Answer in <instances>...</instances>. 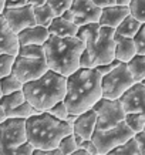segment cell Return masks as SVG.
Returning a JSON list of instances; mask_svg holds the SVG:
<instances>
[{"instance_id": "28", "label": "cell", "mask_w": 145, "mask_h": 155, "mask_svg": "<svg viewBox=\"0 0 145 155\" xmlns=\"http://www.w3.org/2000/svg\"><path fill=\"white\" fill-rule=\"evenodd\" d=\"M105 155H141V152H140V150H138L137 141L134 140V137H132V138H130L127 142L118 145L117 148L111 150Z\"/></svg>"}, {"instance_id": "25", "label": "cell", "mask_w": 145, "mask_h": 155, "mask_svg": "<svg viewBox=\"0 0 145 155\" xmlns=\"http://www.w3.org/2000/svg\"><path fill=\"white\" fill-rule=\"evenodd\" d=\"M21 88H23V83L17 80L12 73L0 78V91H2V95L10 94V93H14V91H19V90H21Z\"/></svg>"}, {"instance_id": "48", "label": "cell", "mask_w": 145, "mask_h": 155, "mask_svg": "<svg viewBox=\"0 0 145 155\" xmlns=\"http://www.w3.org/2000/svg\"><path fill=\"white\" fill-rule=\"evenodd\" d=\"M0 97H2V91H0Z\"/></svg>"}, {"instance_id": "19", "label": "cell", "mask_w": 145, "mask_h": 155, "mask_svg": "<svg viewBox=\"0 0 145 155\" xmlns=\"http://www.w3.org/2000/svg\"><path fill=\"white\" fill-rule=\"evenodd\" d=\"M48 33L57 37H74L77 34L78 26L73 21H68L61 16H56L48 24Z\"/></svg>"}, {"instance_id": "14", "label": "cell", "mask_w": 145, "mask_h": 155, "mask_svg": "<svg viewBox=\"0 0 145 155\" xmlns=\"http://www.w3.org/2000/svg\"><path fill=\"white\" fill-rule=\"evenodd\" d=\"M97 124V113L90 108L84 113L78 114L73 122V134L80 135L83 140H91Z\"/></svg>"}, {"instance_id": "18", "label": "cell", "mask_w": 145, "mask_h": 155, "mask_svg": "<svg viewBox=\"0 0 145 155\" xmlns=\"http://www.w3.org/2000/svg\"><path fill=\"white\" fill-rule=\"evenodd\" d=\"M114 40H115V50H114L115 58L121 63H128L137 54L134 40L131 37H124L118 34H114Z\"/></svg>"}, {"instance_id": "17", "label": "cell", "mask_w": 145, "mask_h": 155, "mask_svg": "<svg viewBox=\"0 0 145 155\" xmlns=\"http://www.w3.org/2000/svg\"><path fill=\"white\" fill-rule=\"evenodd\" d=\"M128 14H130L128 6H120V5L108 6V7L101 9L98 24L100 26H107V27L117 28V26L125 19Z\"/></svg>"}, {"instance_id": "23", "label": "cell", "mask_w": 145, "mask_h": 155, "mask_svg": "<svg viewBox=\"0 0 145 155\" xmlns=\"http://www.w3.org/2000/svg\"><path fill=\"white\" fill-rule=\"evenodd\" d=\"M34 114H37V111L33 108V105L28 103L27 100L23 101L21 104H19L17 107H14L13 110H10L6 113V117L7 118H23V120H27L28 117H31Z\"/></svg>"}, {"instance_id": "31", "label": "cell", "mask_w": 145, "mask_h": 155, "mask_svg": "<svg viewBox=\"0 0 145 155\" xmlns=\"http://www.w3.org/2000/svg\"><path fill=\"white\" fill-rule=\"evenodd\" d=\"M46 113H48L50 115H53L54 118H57V120H61V121H66L67 117H68V114H70L63 100L58 101V103H56L50 110H48V111H46Z\"/></svg>"}, {"instance_id": "13", "label": "cell", "mask_w": 145, "mask_h": 155, "mask_svg": "<svg viewBox=\"0 0 145 155\" xmlns=\"http://www.w3.org/2000/svg\"><path fill=\"white\" fill-rule=\"evenodd\" d=\"M73 20L77 26L87 23H98L101 9L93 3V0H73L70 6Z\"/></svg>"}, {"instance_id": "6", "label": "cell", "mask_w": 145, "mask_h": 155, "mask_svg": "<svg viewBox=\"0 0 145 155\" xmlns=\"http://www.w3.org/2000/svg\"><path fill=\"white\" fill-rule=\"evenodd\" d=\"M33 150L27 142L26 120L6 118L0 124V155H31Z\"/></svg>"}, {"instance_id": "41", "label": "cell", "mask_w": 145, "mask_h": 155, "mask_svg": "<svg viewBox=\"0 0 145 155\" xmlns=\"http://www.w3.org/2000/svg\"><path fill=\"white\" fill-rule=\"evenodd\" d=\"M54 150H33L31 155H53Z\"/></svg>"}, {"instance_id": "4", "label": "cell", "mask_w": 145, "mask_h": 155, "mask_svg": "<svg viewBox=\"0 0 145 155\" xmlns=\"http://www.w3.org/2000/svg\"><path fill=\"white\" fill-rule=\"evenodd\" d=\"M43 47L47 67L64 77H68L78 68V58L85 46L77 36L57 37L50 34Z\"/></svg>"}, {"instance_id": "30", "label": "cell", "mask_w": 145, "mask_h": 155, "mask_svg": "<svg viewBox=\"0 0 145 155\" xmlns=\"http://www.w3.org/2000/svg\"><path fill=\"white\" fill-rule=\"evenodd\" d=\"M57 148L61 151L63 155H68V154H71V152H74L75 150H78V145H77V142H75V140H74L73 132L68 134V135L63 137L60 140V142H58Z\"/></svg>"}, {"instance_id": "34", "label": "cell", "mask_w": 145, "mask_h": 155, "mask_svg": "<svg viewBox=\"0 0 145 155\" xmlns=\"http://www.w3.org/2000/svg\"><path fill=\"white\" fill-rule=\"evenodd\" d=\"M132 40H134V44H135L137 54H145V26L144 24L141 26L140 30L135 33Z\"/></svg>"}, {"instance_id": "43", "label": "cell", "mask_w": 145, "mask_h": 155, "mask_svg": "<svg viewBox=\"0 0 145 155\" xmlns=\"http://www.w3.org/2000/svg\"><path fill=\"white\" fill-rule=\"evenodd\" d=\"M68 155H90L87 151H84V150H81V148H78V150H75L74 152H71V154H68Z\"/></svg>"}, {"instance_id": "21", "label": "cell", "mask_w": 145, "mask_h": 155, "mask_svg": "<svg viewBox=\"0 0 145 155\" xmlns=\"http://www.w3.org/2000/svg\"><path fill=\"white\" fill-rule=\"evenodd\" d=\"M141 26H142V23H140L135 17H132L131 14H128L125 19L122 20L121 23L117 26V28H115V34L132 38L134 36H135L137 31L140 30Z\"/></svg>"}, {"instance_id": "5", "label": "cell", "mask_w": 145, "mask_h": 155, "mask_svg": "<svg viewBox=\"0 0 145 155\" xmlns=\"http://www.w3.org/2000/svg\"><path fill=\"white\" fill-rule=\"evenodd\" d=\"M115 28L100 26L98 23H87L78 26L77 37L83 40L85 51H88L94 61V66L107 64L115 58V40H114Z\"/></svg>"}, {"instance_id": "9", "label": "cell", "mask_w": 145, "mask_h": 155, "mask_svg": "<svg viewBox=\"0 0 145 155\" xmlns=\"http://www.w3.org/2000/svg\"><path fill=\"white\" fill-rule=\"evenodd\" d=\"M93 110L97 113V124L94 131H104L115 127L124 121L125 113L121 107L120 100L101 98L93 105Z\"/></svg>"}, {"instance_id": "16", "label": "cell", "mask_w": 145, "mask_h": 155, "mask_svg": "<svg viewBox=\"0 0 145 155\" xmlns=\"http://www.w3.org/2000/svg\"><path fill=\"white\" fill-rule=\"evenodd\" d=\"M19 51V41H17V34L9 27V24L0 14V54H13L16 56Z\"/></svg>"}, {"instance_id": "46", "label": "cell", "mask_w": 145, "mask_h": 155, "mask_svg": "<svg viewBox=\"0 0 145 155\" xmlns=\"http://www.w3.org/2000/svg\"><path fill=\"white\" fill-rule=\"evenodd\" d=\"M5 3L6 0H0V14L3 13V10H5Z\"/></svg>"}, {"instance_id": "22", "label": "cell", "mask_w": 145, "mask_h": 155, "mask_svg": "<svg viewBox=\"0 0 145 155\" xmlns=\"http://www.w3.org/2000/svg\"><path fill=\"white\" fill-rule=\"evenodd\" d=\"M33 14H34V21H36V24L44 26V27H48V24L51 23V20L56 17L53 9L47 5V3H44V5H41V6H34Z\"/></svg>"}, {"instance_id": "44", "label": "cell", "mask_w": 145, "mask_h": 155, "mask_svg": "<svg viewBox=\"0 0 145 155\" xmlns=\"http://www.w3.org/2000/svg\"><path fill=\"white\" fill-rule=\"evenodd\" d=\"M6 118H7V117H6V111H5V108H3L2 105H0V124H2V122L5 121Z\"/></svg>"}, {"instance_id": "37", "label": "cell", "mask_w": 145, "mask_h": 155, "mask_svg": "<svg viewBox=\"0 0 145 155\" xmlns=\"http://www.w3.org/2000/svg\"><path fill=\"white\" fill-rule=\"evenodd\" d=\"M78 148L87 151L90 155H98V151H97V147L94 145V142L91 140H83V142L78 145Z\"/></svg>"}, {"instance_id": "38", "label": "cell", "mask_w": 145, "mask_h": 155, "mask_svg": "<svg viewBox=\"0 0 145 155\" xmlns=\"http://www.w3.org/2000/svg\"><path fill=\"white\" fill-rule=\"evenodd\" d=\"M134 140L137 141V145H138V150H140L141 155H145V132H137L134 134Z\"/></svg>"}, {"instance_id": "11", "label": "cell", "mask_w": 145, "mask_h": 155, "mask_svg": "<svg viewBox=\"0 0 145 155\" xmlns=\"http://www.w3.org/2000/svg\"><path fill=\"white\" fill-rule=\"evenodd\" d=\"M3 17L6 19L9 27L17 34L23 28L34 26V14H33V6L26 5L17 9H5L3 10Z\"/></svg>"}, {"instance_id": "42", "label": "cell", "mask_w": 145, "mask_h": 155, "mask_svg": "<svg viewBox=\"0 0 145 155\" xmlns=\"http://www.w3.org/2000/svg\"><path fill=\"white\" fill-rule=\"evenodd\" d=\"M27 2V5H30V6H41V5H44L47 0H26Z\"/></svg>"}, {"instance_id": "27", "label": "cell", "mask_w": 145, "mask_h": 155, "mask_svg": "<svg viewBox=\"0 0 145 155\" xmlns=\"http://www.w3.org/2000/svg\"><path fill=\"white\" fill-rule=\"evenodd\" d=\"M16 56L28 57V58H43L46 60L44 56V47L40 44H26V46H19V51Z\"/></svg>"}, {"instance_id": "50", "label": "cell", "mask_w": 145, "mask_h": 155, "mask_svg": "<svg viewBox=\"0 0 145 155\" xmlns=\"http://www.w3.org/2000/svg\"><path fill=\"white\" fill-rule=\"evenodd\" d=\"M144 26H145V23H144Z\"/></svg>"}, {"instance_id": "39", "label": "cell", "mask_w": 145, "mask_h": 155, "mask_svg": "<svg viewBox=\"0 0 145 155\" xmlns=\"http://www.w3.org/2000/svg\"><path fill=\"white\" fill-rule=\"evenodd\" d=\"M27 3L26 0H6L5 3V9H17V7H21Z\"/></svg>"}, {"instance_id": "40", "label": "cell", "mask_w": 145, "mask_h": 155, "mask_svg": "<svg viewBox=\"0 0 145 155\" xmlns=\"http://www.w3.org/2000/svg\"><path fill=\"white\" fill-rule=\"evenodd\" d=\"M93 3L100 9H104V7H108V6H114L117 5L115 0H93Z\"/></svg>"}, {"instance_id": "20", "label": "cell", "mask_w": 145, "mask_h": 155, "mask_svg": "<svg viewBox=\"0 0 145 155\" xmlns=\"http://www.w3.org/2000/svg\"><path fill=\"white\" fill-rule=\"evenodd\" d=\"M128 71L131 73L135 83H141L145 78V54H135L127 63Z\"/></svg>"}, {"instance_id": "47", "label": "cell", "mask_w": 145, "mask_h": 155, "mask_svg": "<svg viewBox=\"0 0 145 155\" xmlns=\"http://www.w3.org/2000/svg\"><path fill=\"white\" fill-rule=\"evenodd\" d=\"M141 83H142V84H144V85H145V78H144V80H142V81H141Z\"/></svg>"}, {"instance_id": "32", "label": "cell", "mask_w": 145, "mask_h": 155, "mask_svg": "<svg viewBox=\"0 0 145 155\" xmlns=\"http://www.w3.org/2000/svg\"><path fill=\"white\" fill-rule=\"evenodd\" d=\"M14 57L16 56H13V54H6V53L0 54V78L12 73Z\"/></svg>"}, {"instance_id": "7", "label": "cell", "mask_w": 145, "mask_h": 155, "mask_svg": "<svg viewBox=\"0 0 145 155\" xmlns=\"http://www.w3.org/2000/svg\"><path fill=\"white\" fill-rule=\"evenodd\" d=\"M135 81L132 78L131 73L128 71L127 63H120L108 74L101 75V90L103 98L118 100L127 90L130 88Z\"/></svg>"}, {"instance_id": "1", "label": "cell", "mask_w": 145, "mask_h": 155, "mask_svg": "<svg viewBox=\"0 0 145 155\" xmlns=\"http://www.w3.org/2000/svg\"><path fill=\"white\" fill-rule=\"evenodd\" d=\"M64 104L70 114L84 113L103 97L101 74L94 68H77L67 77Z\"/></svg>"}, {"instance_id": "29", "label": "cell", "mask_w": 145, "mask_h": 155, "mask_svg": "<svg viewBox=\"0 0 145 155\" xmlns=\"http://www.w3.org/2000/svg\"><path fill=\"white\" fill-rule=\"evenodd\" d=\"M128 9L132 17H135L140 23H145V0H131Z\"/></svg>"}, {"instance_id": "45", "label": "cell", "mask_w": 145, "mask_h": 155, "mask_svg": "<svg viewBox=\"0 0 145 155\" xmlns=\"http://www.w3.org/2000/svg\"><path fill=\"white\" fill-rule=\"evenodd\" d=\"M115 2H117V5H120V6H128L131 0H115Z\"/></svg>"}, {"instance_id": "49", "label": "cell", "mask_w": 145, "mask_h": 155, "mask_svg": "<svg viewBox=\"0 0 145 155\" xmlns=\"http://www.w3.org/2000/svg\"><path fill=\"white\" fill-rule=\"evenodd\" d=\"M144 132H145V127H144Z\"/></svg>"}, {"instance_id": "36", "label": "cell", "mask_w": 145, "mask_h": 155, "mask_svg": "<svg viewBox=\"0 0 145 155\" xmlns=\"http://www.w3.org/2000/svg\"><path fill=\"white\" fill-rule=\"evenodd\" d=\"M120 63H121V61H118L117 58H114V60L110 61V63H107V64H100V66H95V70L98 71L101 75L108 74V73L114 70V68H115Z\"/></svg>"}, {"instance_id": "3", "label": "cell", "mask_w": 145, "mask_h": 155, "mask_svg": "<svg viewBox=\"0 0 145 155\" xmlns=\"http://www.w3.org/2000/svg\"><path fill=\"white\" fill-rule=\"evenodd\" d=\"M73 132V125L48 113H37L26 120L27 142L34 150H56L60 140Z\"/></svg>"}, {"instance_id": "2", "label": "cell", "mask_w": 145, "mask_h": 155, "mask_svg": "<svg viewBox=\"0 0 145 155\" xmlns=\"http://www.w3.org/2000/svg\"><path fill=\"white\" fill-rule=\"evenodd\" d=\"M67 77L48 70L33 81L23 84V94L37 113H46L66 95Z\"/></svg>"}, {"instance_id": "24", "label": "cell", "mask_w": 145, "mask_h": 155, "mask_svg": "<svg viewBox=\"0 0 145 155\" xmlns=\"http://www.w3.org/2000/svg\"><path fill=\"white\" fill-rule=\"evenodd\" d=\"M23 101H26L23 90H19V91H14V93H10V94H6L0 97V105L5 108L6 113L10 111V110H13L14 107H17Z\"/></svg>"}, {"instance_id": "12", "label": "cell", "mask_w": 145, "mask_h": 155, "mask_svg": "<svg viewBox=\"0 0 145 155\" xmlns=\"http://www.w3.org/2000/svg\"><path fill=\"white\" fill-rule=\"evenodd\" d=\"M118 100L125 114L141 113L145 115V85L142 83H134Z\"/></svg>"}, {"instance_id": "15", "label": "cell", "mask_w": 145, "mask_h": 155, "mask_svg": "<svg viewBox=\"0 0 145 155\" xmlns=\"http://www.w3.org/2000/svg\"><path fill=\"white\" fill-rule=\"evenodd\" d=\"M48 37H50L48 28L44 27V26H38V24L26 27L17 33L19 46H26V44H40V46H43Z\"/></svg>"}, {"instance_id": "10", "label": "cell", "mask_w": 145, "mask_h": 155, "mask_svg": "<svg viewBox=\"0 0 145 155\" xmlns=\"http://www.w3.org/2000/svg\"><path fill=\"white\" fill-rule=\"evenodd\" d=\"M47 70H48L47 63L43 58H28V57L16 56L13 67H12V74L24 84L41 77Z\"/></svg>"}, {"instance_id": "8", "label": "cell", "mask_w": 145, "mask_h": 155, "mask_svg": "<svg viewBox=\"0 0 145 155\" xmlns=\"http://www.w3.org/2000/svg\"><path fill=\"white\" fill-rule=\"evenodd\" d=\"M134 137V132L128 128L125 122L122 121L115 127L110 128V130H104V131H94L91 141L94 145L97 147L98 155H105L111 150L117 148L124 142H127L130 138Z\"/></svg>"}, {"instance_id": "26", "label": "cell", "mask_w": 145, "mask_h": 155, "mask_svg": "<svg viewBox=\"0 0 145 155\" xmlns=\"http://www.w3.org/2000/svg\"><path fill=\"white\" fill-rule=\"evenodd\" d=\"M124 122H125L128 128L131 130L134 134L144 131L145 127V115L141 113H127L124 117Z\"/></svg>"}, {"instance_id": "33", "label": "cell", "mask_w": 145, "mask_h": 155, "mask_svg": "<svg viewBox=\"0 0 145 155\" xmlns=\"http://www.w3.org/2000/svg\"><path fill=\"white\" fill-rule=\"evenodd\" d=\"M46 3L53 9L56 16H61L66 10L70 9L73 0H47Z\"/></svg>"}, {"instance_id": "35", "label": "cell", "mask_w": 145, "mask_h": 155, "mask_svg": "<svg viewBox=\"0 0 145 155\" xmlns=\"http://www.w3.org/2000/svg\"><path fill=\"white\" fill-rule=\"evenodd\" d=\"M94 61L93 58H91V56L88 54V51H84L81 53V56H80L78 58V68H94Z\"/></svg>"}]
</instances>
